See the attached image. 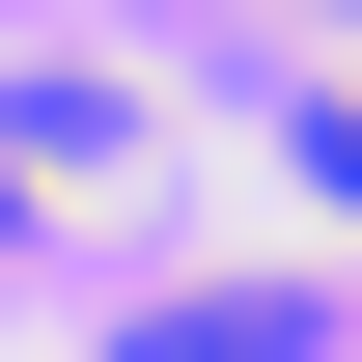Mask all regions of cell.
<instances>
[{
  "label": "cell",
  "instance_id": "obj_1",
  "mask_svg": "<svg viewBox=\"0 0 362 362\" xmlns=\"http://www.w3.org/2000/svg\"><path fill=\"white\" fill-rule=\"evenodd\" d=\"M307 195H362V84H334V112H307Z\"/></svg>",
  "mask_w": 362,
  "mask_h": 362
},
{
  "label": "cell",
  "instance_id": "obj_2",
  "mask_svg": "<svg viewBox=\"0 0 362 362\" xmlns=\"http://www.w3.org/2000/svg\"><path fill=\"white\" fill-rule=\"evenodd\" d=\"M0 223H28V195H0Z\"/></svg>",
  "mask_w": 362,
  "mask_h": 362
}]
</instances>
